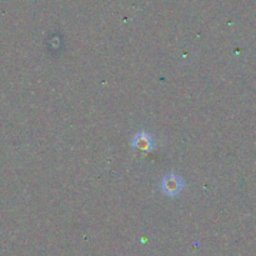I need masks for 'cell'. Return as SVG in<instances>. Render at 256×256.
<instances>
[{"instance_id":"obj_2","label":"cell","mask_w":256,"mask_h":256,"mask_svg":"<svg viewBox=\"0 0 256 256\" xmlns=\"http://www.w3.org/2000/svg\"><path fill=\"white\" fill-rule=\"evenodd\" d=\"M132 146H134L135 149L144 150V152H150V150L154 149V139L152 138V135L146 134L145 132H139V134L135 135L132 140Z\"/></svg>"},{"instance_id":"obj_1","label":"cell","mask_w":256,"mask_h":256,"mask_svg":"<svg viewBox=\"0 0 256 256\" xmlns=\"http://www.w3.org/2000/svg\"><path fill=\"white\" fill-rule=\"evenodd\" d=\"M160 188H162V192L168 196H176L184 188V182L179 175L169 174L162 178Z\"/></svg>"}]
</instances>
